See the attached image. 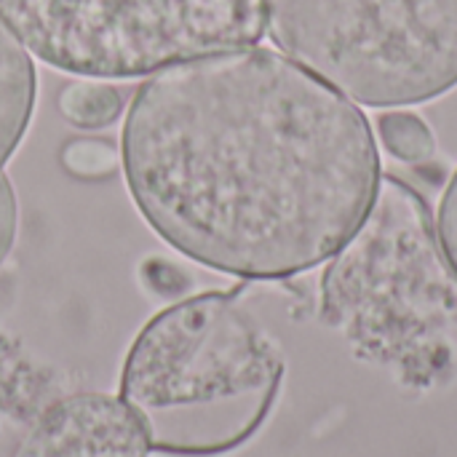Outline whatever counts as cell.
<instances>
[{
    "label": "cell",
    "instance_id": "obj_4",
    "mask_svg": "<svg viewBox=\"0 0 457 457\" xmlns=\"http://www.w3.org/2000/svg\"><path fill=\"white\" fill-rule=\"evenodd\" d=\"M270 40L343 96L378 110L457 86V0H265Z\"/></svg>",
    "mask_w": 457,
    "mask_h": 457
},
{
    "label": "cell",
    "instance_id": "obj_2",
    "mask_svg": "<svg viewBox=\"0 0 457 457\" xmlns=\"http://www.w3.org/2000/svg\"><path fill=\"white\" fill-rule=\"evenodd\" d=\"M284 370L278 343L236 292H204L139 329L120 370V399L150 453L222 457L268 423Z\"/></svg>",
    "mask_w": 457,
    "mask_h": 457
},
{
    "label": "cell",
    "instance_id": "obj_1",
    "mask_svg": "<svg viewBox=\"0 0 457 457\" xmlns=\"http://www.w3.org/2000/svg\"><path fill=\"white\" fill-rule=\"evenodd\" d=\"M120 163L134 206L171 249L249 281L327 262L380 182L370 118L260 46L153 72L129 104Z\"/></svg>",
    "mask_w": 457,
    "mask_h": 457
},
{
    "label": "cell",
    "instance_id": "obj_11",
    "mask_svg": "<svg viewBox=\"0 0 457 457\" xmlns=\"http://www.w3.org/2000/svg\"><path fill=\"white\" fill-rule=\"evenodd\" d=\"M436 225H439V244L445 249V257L457 276V169L442 193Z\"/></svg>",
    "mask_w": 457,
    "mask_h": 457
},
{
    "label": "cell",
    "instance_id": "obj_12",
    "mask_svg": "<svg viewBox=\"0 0 457 457\" xmlns=\"http://www.w3.org/2000/svg\"><path fill=\"white\" fill-rule=\"evenodd\" d=\"M16 225H19V206L11 179L0 171V262L8 257L13 241H16Z\"/></svg>",
    "mask_w": 457,
    "mask_h": 457
},
{
    "label": "cell",
    "instance_id": "obj_10",
    "mask_svg": "<svg viewBox=\"0 0 457 457\" xmlns=\"http://www.w3.org/2000/svg\"><path fill=\"white\" fill-rule=\"evenodd\" d=\"M118 158H120V153L110 142L94 139V137L72 139L62 150L64 169L80 179H102V177L112 174L118 169Z\"/></svg>",
    "mask_w": 457,
    "mask_h": 457
},
{
    "label": "cell",
    "instance_id": "obj_8",
    "mask_svg": "<svg viewBox=\"0 0 457 457\" xmlns=\"http://www.w3.org/2000/svg\"><path fill=\"white\" fill-rule=\"evenodd\" d=\"M59 112L75 129H104L115 123L123 112V94L107 80L83 78L72 80L59 94Z\"/></svg>",
    "mask_w": 457,
    "mask_h": 457
},
{
    "label": "cell",
    "instance_id": "obj_3",
    "mask_svg": "<svg viewBox=\"0 0 457 457\" xmlns=\"http://www.w3.org/2000/svg\"><path fill=\"white\" fill-rule=\"evenodd\" d=\"M321 313L375 361L412 380L442 372L457 324V276L428 198L402 174H380L359 228L321 276Z\"/></svg>",
    "mask_w": 457,
    "mask_h": 457
},
{
    "label": "cell",
    "instance_id": "obj_6",
    "mask_svg": "<svg viewBox=\"0 0 457 457\" xmlns=\"http://www.w3.org/2000/svg\"><path fill=\"white\" fill-rule=\"evenodd\" d=\"M147 436L123 399L83 391L48 404L11 457H147Z\"/></svg>",
    "mask_w": 457,
    "mask_h": 457
},
{
    "label": "cell",
    "instance_id": "obj_5",
    "mask_svg": "<svg viewBox=\"0 0 457 457\" xmlns=\"http://www.w3.org/2000/svg\"><path fill=\"white\" fill-rule=\"evenodd\" d=\"M24 48L54 70L123 80L257 46L265 0H0Z\"/></svg>",
    "mask_w": 457,
    "mask_h": 457
},
{
    "label": "cell",
    "instance_id": "obj_9",
    "mask_svg": "<svg viewBox=\"0 0 457 457\" xmlns=\"http://www.w3.org/2000/svg\"><path fill=\"white\" fill-rule=\"evenodd\" d=\"M378 131L386 150L404 163H428L436 153L434 131L415 112H383L378 118Z\"/></svg>",
    "mask_w": 457,
    "mask_h": 457
},
{
    "label": "cell",
    "instance_id": "obj_7",
    "mask_svg": "<svg viewBox=\"0 0 457 457\" xmlns=\"http://www.w3.org/2000/svg\"><path fill=\"white\" fill-rule=\"evenodd\" d=\"M35 64L19 35L0 16V169L21 145L35 110Z\"/></svg>",
    "mask_w": 457,
    "mask_h": 457
},
{
    "label": "cell",
    "instance_id": "obj_13",
    "mask_svg": "<svg viewBox=\"0 0 457 457\" xmlns=\"http://www.w3.org/2000/svg\"><path fill=\"white\" fill-rule=\"evenodd\" d=\"M142 276H145V281H147L150 289H163L166 295H174L177 289L185 287V278L177 281V276H182V270L174 268V265H169L166 260H145Z\"/></svg>",
    "mask_w": 457,
    "mask_h": 457
}]
</instances>
